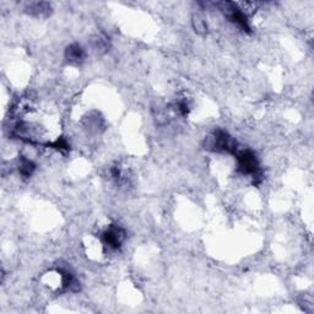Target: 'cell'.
Wrapping results in <instances>:
<instances>
[{
    "label": "cell",
    "mask_w": 314,
    "mask_h": 314,
    "mask_svg": "<svg viewBox=\"0 0 314 314\" xmlns=\"http://www.w3.org/2000/svg\"><path fill=\"white\" fill-rule=\"evenodd\" d=\"M127 233L122 227L117 225H112L108 227L107 229L102 235V239H103V243L107 245L111 249H118L120 245L123 244V242L125 241Z\"/></svg>",
    "instance_id": "277c9868"
},
{
    "label": "cell",
    "mask_w": 314,
    "mask_h": 314,
    "mask_svg": "<svg viewBox=\"0 0 314 314\" xmlns=\"http://www.w3.org/2000/svg\"><path fill=\"white\" fill-rule=\"evenodd\" d=\"M92 45L93 48H95L97 52H106L108 49V47H110V42H108L107 37L96 36L93 37Z\"/></svg>",
    "instance_id": "30bf717a"
},
{
    "label": "cell",
    "mask_w": 314,
    "mask_h": 314,
    "mask_svg": "<svg viewBox=\"0 0 314 314\" xmlns=\"http://www.w3.org/2000/svg\"><path fill=\"white\" fill-rule=\"evenodd\" d=\"M27 14L32 15V16L36 17H47L49 16L51 14V4L46 2H35V3H30L27 4L26 8H25Z\"/></svg>",
    "instance_id": "8992f818"
},
{
    "label": "cell",
    "mask_w": 314,
    "mask_h": 314,
    "mask_svg": "<svg viewBox=\"0 0 314 314\" xmlns=\"http://www.w3.org/2000/svg\"><path fill=\"white\" fill-rule=\"evenodd\" d=\"M36 164L33 163V161H31L30 158L21 156L18 160V172L24 178H29L32 176V173L35 172Z\"/></svg>",
    "instance_id": "9c48e42d"
},
{
    "label": "cell",
    "mask_w": 314,
    "mask_h": 314,
    "mask_svg": "<svg viewBox=\"0 0 314 314\" xmlns=\"http://www.w3.org/2000/svg\"><path fill=\"white\" fill-rule=\"evenodd\" d=\"M59 274L61 279V287L67 292H77L80 290V281L77 280L75 274L68 268H59Z\"/></svg>",
    "instance_id": "5b68a950"
},
{
    "label": "cell",
    "mask_w": 314,
    "mask_h": 314,
    "mask_svg": "<svg viewBox=\"0 0 314 314\" xmlns=\"http://www.w3.org/2000/svg\"><path fill=\"white\" fill-rule=\"evenodd\" d=\"M192 26L198 35H206L207 33V23L203 11H197L192 15Z\"/></svg>",
    "instance_id": "ba28073f"
},
{
    "label": "cell",
    "mask_w": 314,
    "mask_h": 314,
    "mask_svg": "<svg viewBox=\"0 0 314 314\" xmlns=\"http://www.w3.org/2000/svg\"><path fill=\"white\" fill-rule=\"evenodd\" d=\"M49 146H52V148L57 149V150H59V151H68V150H69V148H70L69 142H68L64 138H58L54 142L49 144Z\"/></svg>",
    "instance_id": "8fae6325"
},
{
    "label": "cell",
    "mask_w": 314,
    "mask_h": 314,
    "mask_svg": "<svg viewBox=\"0 0 314 314\" xmlns=\"http://www.w3.org/2000/svg\"><path fill=\"white\" fill-rule=\"evenodd\" d=\"M236 157H237L238 162V170L243 175H249L254 178L260 177V170H259V162L256 155L250 150H241L236 152Z\"/></svg>",
    "instance_id": "7a4b0ae2"
},
{
    "label": "cell",
    "mask_w": 314,
    "mask_h": 314,
    "mask_svg": "<svg viewBox=\"0 0 314 314\" xmlns=\"http://www.w3.org/2000/svg\"><path fill=\"white\" fill-rule=\"evenodd\" d=\"M175 107H176V111L178 112L179 114H182V116H186V114H188L189 106L188 103H186V101H184V99H180V101L176 102Z\"/></svg>",
    "instance_id": "7c38bea8"
},
{
    "label": "cell",
    "mask_w": 314,
    "mask_h": 314,
    "mask_svg": "<svg viewBox=\"0 0 314 314\" xmlns=\"http://www.w3.org/2000/svg\"><path fill=\"white\" fill-rule=\"evenodd\" d=\"M65 58L71 64H80L85 59V52L81 46L74 43L65 49Z\"/></svg>",
    "instance_id": "52a82bcc"
},
{
    "label": "cell",
    "mask_w": 314,
    "mask_h": 314,
    "mask_svg": "<svg viewBox=\"0 0 314 314\" xmlns=\"http://www.w3.org/2000/svg\"><path fill=\"white\" fill-rule=\"evenodd\" d=\"M206 149L215 152H227L236 154L237 152V141L228 133L222 129H217L213 135L206 138Z\"/></svg>",
    "instance_id": "6da1fadb"
},
{
    "label": "cell",
    "mask_w": 314,
    "mask_h": 314,
    "mask_svg": "<svg viewBox=\"0 0 314 314\" xmlns=\"http://www.w3.org/2000/svg\"><path fill=\"white\" fill-rule=\"evenodd\" d=\"M220 9L225 12V15L233 24L237 25L238 27H241L242 30L245 32H250V26L248 24V17L241 9L237 8V5H235L233 3H221Z\"/></svg>",
    "instance_id": "3957f363"
}]
</instances>
